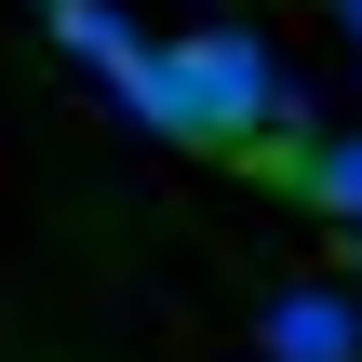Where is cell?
<instances>
[{
	"label": "cell",
	"mask_w": 362,
	"mask_h": 362,
	"mask_svg": "<svg viewBox=\"0 0 362 362\" xmlns=\"http://www.w3.org/2000/svg\"><path fill=\"white\" fill-rule=\"evenodd\" d=\"M175 67H188V107H202V148H255L282 121V67H269L255 27H202V40H175Z\"/></svg>",
	"instance_id": "obj_1"
},
{
	"label": "cell",
	"mask_w": 362,
	"mask_h": 362,
	"mask_svg": "<svg viewBox=\"0 0 362 362\" xmlns=\"http://www.w3.org/2000/svg\"><path fill=\"white\" fill-rule=\"evenodd\" d=\"M269 188H296L309 215H336V228H362V134H336V148H242Z\"/></svg>",
	"instance_id": "obj_2"
},
{
	"label": "cell",
	"mask_w": 362,
	"mask_h": 362,
	"mask_svg": "<svg viewBox=\"0 0 362 362\" xmlns=\"http://www.w3.org/2000/svg\"><path fill=\"white\" fill-rule=\"evenodd\" d=\"M269 362H362V296H282L269 309Z\"/></svg>",
	"instance_id": "obj_3"
},
{
	"label": "cell",
	"mask_w": 362,
	"mask_h": 362,
	"mask_svg": "<svg viewBox=\"0 0 362 362\" xmlns=\"http://www.w3.org/2000/svg\"><path fill=\"white\" fill-rule=\"evenodd\" d=\"M349 40H362V0H349Z\"/></svg>",
	"instance_id": "obj_4"
},
{
	"label": "cell",
	"mask_w": 362,
	"mask_h": 362,
	"mask_svg": "<svg viewBox=\"0 0 362 362\" xmlns=\"http://www.w3.org/2000/svg\"><path fill=\"white\" fill-rule=\"evenodd\" d=\"M349 255H362V228H349Z\"/></svg>",
	"instance_id": "obj_5"
},
{
	"label": "cell",
	"mask_w": 362,
	"mask_h": 362,
	"mask_svg": "<svg viewBox=\"0 0 362 362\" xmlns=\"http://www.w3.org/2000/svg\"><path fill=\"white\" fill-rule=\"evenodd\" d=\"M40 13H54V0H40Z\"/></svg>",
	"instance_id": "obj_6"
}]
</instances>
